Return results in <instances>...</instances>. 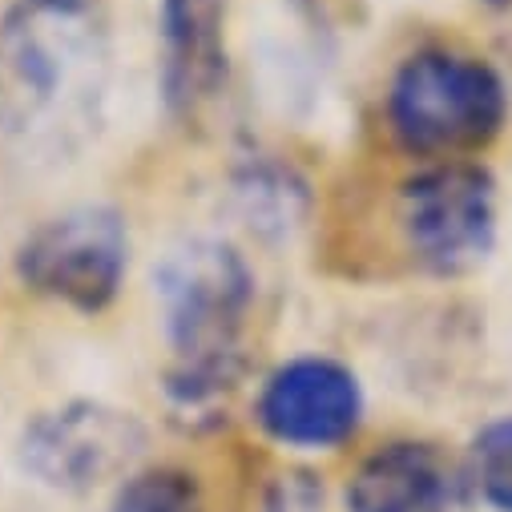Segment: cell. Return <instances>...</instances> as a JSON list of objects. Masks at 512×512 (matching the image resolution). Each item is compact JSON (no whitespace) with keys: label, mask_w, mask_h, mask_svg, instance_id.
I'll use <instances>...</instances> for the list:
<instances>
[{"label":"cell","mask_w":512,"mask_h":512,"mask_svg":"<svg viewBox=\"0 0 512 512\" xmlns=\"http://www.w3.org/2000/svg\"><path fill=\"white\" fill-rule=\"evenodd\" d=\"M105 77L109 37L93 0H21L0 25V117L13 134L85 138Z\"/></svg>","instance_id":"1"},{"label":"cell","mask_w":512,"mask_h":512,"mask_svg":"<svg viewBox=\"0 0 512 512\" xmlns=\"http://www.w3.org/2000/svg\"><path fill=\"white\" fill-rule=\"evenodd\" d=\"M154 283L174 351L170 400L178 412L202 416L238 383L254 275L230 242L190 238L166 254Z\"/></svg>","instance_id":"2"},{"label":"cell","mask_w":512,"mask_h":512,"mask_svg":"<svg viewBox=\"0 0 512 512\" xmlns=\"http://www.w3.org/2000/svg\"><path fill=\"white\" fill-rule=\"evenodd\" d=\"M508 117V93L492 65L452 49L408 57L388 89L392 138L416 158H456L488 146Z\"/></svg>","instance_id":"3"},{"label":"cell","mask_w":512,"mask_h":512,"mask_svg":"<svg viewBox=\"0 0 512 512\" xmlns=\"http://www.w3.org/2000/svg\"><path fill=\"white\" fill-rule=\"evenodd\" d=\"M130 275V230L109 206H77L41 222L17 250V279L77 315H101Z\"/></svg>","instance_id":"4"},{"label":"cell","mask_w":512,"mask_h":512,"mask_svg":"<svg viewBox=\"0 0 512 512\" xmlns=\"http://www.w3.org/2000/svg\"><path fill=\"white\" fill-rule=\"evenodd\" d=\"M400 230L420 267L436 275L480 267L496 238V186L488 170L440 162L408 178L400 190Z\"/></svg>","instance_id":"5"},{"label":"cell","mask_w":512,"mask_h":512,"mask_svg":"<svg viewBox=\"0 0 512 512\" xmlns=\"http://www.w3.org/2000/svg\"><path fill=\"white\" fill-rule=\"evenodd\" d=\"M146 448V428L134 412L97 400H73L37 416L21 436V464L33 480L57 492H89L105 480H125Z\"/></svg>","instance_id":"6"},{"label":"cell","mask_w":512,"mask_h":512,"mask_svg":"<svg viewBox=\"0 0 512 512\" xmlns=\"http://www.w3.org/2000/svg\"><path fill=\"white\" fill-rule=\"evenodd\" d=\"M254 416L283 448L335 452L363 424V388L351 367L327 355H299L267 375Z\"/></svg>","instance_id":"7"},{"label":"cell","mask_w":512,"mask_h":512,"mask_svg":"<svg viewBox=\"0 0 512 512\" xmlns=\"http://www.w3.org/2000/svg\"><path fill=\"white\" fill-rule=\"evenodd\" d=\"M230 0H162L158 81L174 117H198L226 85Z\"/></svg>","instance_id":"8"},{"label":"cell","mask_w":512,"mask_h":512,"mask_svg":"<svg viewBox=\"0 0 512 512\" xmlns=\"http://www.w3.org/2000/svg\"><path fill=\"white\" fill-rule=\"evenodd\" d=\"M460 480L448 456L424 440L379 444L343 488L347 512H452Z\"/></svg>","instance_id":"9"},{"label":"cell","mask_w":512,"mask_h":512,"mask_svg":"<svg viewBox=\"0 0 512 512\" xmlns=\"http://www.w3.org/2000/svg\"><path fill=\"white\" fill-rule=\"evenodd\" d=\"M109 512H206L202 488L182 468H146L117 484Z\"/></svg>","instance_id":"10"},{"label":"cell","mask_w":512,"mask_h":512,"mask_svg":"<svg viewBox=\"0 0 512 512\" xmlns=\"http://www.w3.org/2000/svg\"><path fill=\"white\" fill-rule=\"evenodd\" d=\"M468 472L496 512H512V416L480 428L468 452Z\"/></svg>","instance_id":"11"}]
</instances>
